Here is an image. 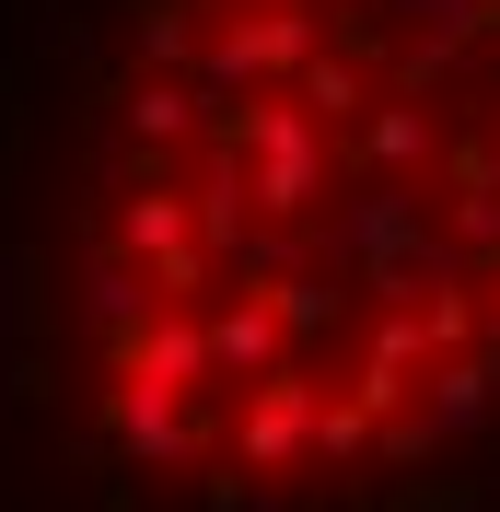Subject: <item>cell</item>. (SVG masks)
<instances>
[{
    "mask_svg": "<svg viewBox=\"0 0 500 512\" xmlns=\"http://www.w3.org/2000/svg\"><path fill=\"white\" fill-rule=\"evenodd\" d=\"M59 303L163 478L442 443L500 396V0H117Z\"/></svg>",
    "mask_w": 500,
    "mask_h": 512,
    "instance_id": "1",
    "label": "cell"
}]
</instances>
